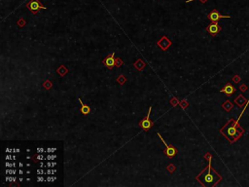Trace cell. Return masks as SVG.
Masks as SVG:
<instances>
[{
    "label": "cell",
    "mask_w": 249,
    "mask_h": 187,
    "mask_svg": "<svg viewBox=\"0 0 249 187\" xmlns=\"http://www.w3.org/2000/svg\"><path fill=\"white\" fill-rule=\"evenodd\" d=\"M191 1H195V0H188V1H186V2L187 3H189V2H191ZM206 1H207V0H201V3H205Z\"/></svg>",
    "instance_id": "9a60e30c"
},
{
    "label": "cell",
    "mask_w": 249,
    "mask_h": 187,
    "mask_svg": "<svg viewBox=\"0 0 249 187\" xmlns=\"http://www.w3.org/2000/svg\"><path fill=\"white\" fill-rule=\"evenodd\" d=\"M27 9L31 12L32 14H37L40 10H44V9H47L46 7L42 6L41 3H40L39 0H30L29 2L27 4Z\"/></svg>",
    "instance_id": "3957f363"
},
{
    "label": "cell",
    "mask_w": 249,
    "mask_h": 187,
    "mask_svg": "<svg viewBox=\"0 0 249 187\" xmlns=\"http://www.w3.org/2000/svg\"><path fill=\"white\" fill-rule=\"evenodd\" d=\"M205 158H207L209 163H208V167L207 169H205L203 172H201V174H199L197 176V179H200L201 178V180H200L201 182V184L205 186H213V185H216V184L221 180V176L217 174L214 170L211 169V155L207 154L205 155Z\"/></svg>",
    "instance_id": "6da1fadb"
},
{
    "label": "cell",
    "mask_w": 249,
    "mask_h": 187,
    "mask_svg": "<svg viewBox=\"0 0 249 187\" xmlns=\"http://www.w3.org/2000/svg\"><path fill=\"white\" fill-rule=\"evenodd\" d=\"M54 179H56V177H54H54H49V178H48V181H53Z\"/></svg>",
    "instance_id": "ffe728a7"
},
{
    "label": "cell",
    "mask_w": 249,
    "mask_h": 187,
    "mask_svg": "<svg viewBox=\"0 0 249 187\" xmlns=\"http://www.w3.org/2000/svg\"><path fill=\"white\" fill-rule=\"evenodd\" d=\"M37 151H38V153H43L44 149L43 148H37Z\"/></svg>",
    "instance_id": "e0dca14e"
},
{
    "label": "cell",
    "mask_w": 249,
    "mask_h": 187,
    "mask_svg": "<svg viewBox=\"0 0 249 187\" xmlns=\"http://www.w3.org/2000/svg\"><path fill=\"white\" fill-rule=\"evenodd\" d=\"M220 92H221V93L226 94V96H231L232 94H233L234 92H236V88H234V87L232 84L228 83V84H226L224 86V88L220 90Z\"/></svg>",
    "instance_id": "9c48e42d"
},
{
    "label": "cell",
    "mask_w": 249,
    "mask_h": 187,
    "mask_svg": "<svg viewBox=\"0 0 249 187\" xmlns=\"http://www.w3.org/2000/svg\"><path fill=\"white\" fill-rule=\"evenodd\" d=\"M208 20L211 21L212 23H218V21L220 20V19H224V18H231V16H223L221 15V14L219 13V11L218 10H212L211 12H210L209 14H208Z\"/></svg>",
    "instance_id": "8992f818"
},
{
    "label": "cell",
    "mask_w": 249,
    "mask_h": 187,
    "mask_svg": "<svg viewBox=\"0 0 249 187\" xmlns=\"http://www.w3.org/2000/svg\"><path fill=\"white\" fill-rule=\"evenodd\" d=\"M37 157H38V159H40V160H43V159H44L43 156H42V155H38Z\"/></svg>",
    "instance_id": "d6986e66"
},
{
    "label": "cell",
    "mask_w": 249,
    "mask_h": 187,
    "mask_svg": "<svg viewBox=\"0 0 249 187\" xmlns=\"http://www.w3.org/2000/svg\"><path fill=\"white\" fill-rule=\"evenodd\" d=\"M56 151V148H49L48 152H54Z\"/></svg>",
    "instance_id": "ac0fdd59"
},
{
    "label": "cell",
    "mask_w": 249,
    "mask_h": 187,
    "mask_svg": "<svg viewBox=\"0 0 249 187\" xmlns=\"http://www.w3.org/2000/svg\"><path fill=\"white\" fill-rule=\"evenodd\" d=\"M78 100H79V102L81 103V112H82V114H84V115L90 114V112H91V108H90V106L84 104V103L82 102V100L80 98L78 99Z\"/></svg>",
    "instance_id": "30bf717a"
},
{
    "label": "cell",
    "mask_w": 249,
    "mask_h": 187,
    "mask_svg": "<svg viewBox=\"0 0 249 187\" xmlns=\"http://www.w3.org/2000/svg\"><path fill=\"white\" fill-rule=\"evenodd\" d=\"M240 89L242 90V91H244V90H245V91H246V90H247V87H246L245 85H241V86H240Z\"/></svg>",
    "instance_id": "2e32d148"
},
{
    "label": "cell",
    "mask_w": 249,
    "mask_h": 187,
    "mask_svg": "<svg viewBox=\"0 0 249 187\" xmlns=\"http://www.w3.org/2000/svg\"><path fill=\"white\" fill-rule=\"evenodd\" d=\"M221 29H222L221 25L218 23H211L206 27V31L209 33L210 35H212V36H216L218 33L221 31Z\"/></svg>",
    "instance_id": "52a82bcc"
},
{
    "label": "cell",
    "mask_w": 249,
    "mask_h": 187,
    "mask_svg": "<svg viewBox=\"0 0 249 187\" xmlns=\"http://www.w3.org/2000/svg\"><path fill=\"white\" fill-rule=\"evenodd\" d=\"M223 108H224L226 111H230L232 108H233V104H232V102L230 100H227V101H225V103L223 104Z\"/></svg>",
    "instance_id": "7c38bea8"
},
{
    "label": "cell",
    "mask_w": 249,
    "mask_h": 187,
    "mask_svg": "<svg viewBox=\"0 0 249 187\" xmlns=\"http://www.w3.org/2000/svg\"><path fill=\"white\" fill-rule=\"evenodd\" d=\"M48 159H50V160L56 159V155H49V156H48Z\"/></svg>",
    "instance_id": "4fadbf2b"
},
{
    "label": "cell",
    "mask_w": 249,
    "mask_h": 187,
    "mask_svg": "<svg viewBox=\"0 0 249 187\" xmlns=\"http://www.w3.org/2000/svg\"><path fill=\"white\" fill-rule=\"evenodd\" d=\"M151 110H152V107L149 108L148 110V114H147V117L145 119L141 120L139 122V126H140L144 131H149L152 127H153V122L150 120V113H151Z\"/></svg>",
    "instance_id": "5b68a950"
},
{
    "label": "cell",
    "mask_w": 249,
    "mask_h": 187,
    "mask_svg": "<svg viewBox=\"0 0 249 187\" xmlns=\"http://www.w3.org/2000/svg\"><path fill=\"white\" fill-rule=\"evenodd\" d=\"M236 102V104H238V106H242L243 104H244V102H245V101H247V100H245V98H243V96L242 94H240V96H238V98H236V100H234Z\"/></svg>",
    "instance_id": "8fae6325"
},
{
    "label": "cell",
    "mask_w": 249,
    "mask_h": 187,
    "mask_svg": "<svg viewBox=\"0 0 249 187\" xmlns=\"http://www.w3.org/2000/svg\"><path fill=\"white\" fill-rule=\"evenodd\" d=\"M234 82H239V81H240V79H239L238 76H234Z\"/></svg>",
    "instance_id": "5bb4252c"
},
{
    "label": "cell",
    "mask_w": 249,
    "mask_h": 187,
    "mask_svg": "<svg viewBox=\"0 0 249 187\" xmlns=\"http://www.w3.org/2000/svg\"><path fill=\"white\" fill-rule=\"evenodd\" d=\"M240 116H241V114H240ZM240 116H239V118H240ZM239 118L238 119V121H234V119L230 120V121L224 126V128L221 129V131H220L223 136H226V138L230 140V142H232V143L238 140V139L240 138L243 134V130L241 129L238 125Z\"/></svg>",
    "instance_id": "7a4b0ae2"
},
{
    "label": "cell",
    "mask_w": 249,
    "mask_h": 187,
    "mask_svg": "<svg viewBox=\"0 0 249 187\" xmlns=\"http://www.w3.org/2000/svg\"><path fill=\"white\" fill-rule=\"evenodd\" d=\"M38 181H43V178L42 177H38Z\"/></svg>",
    "instance_id": "44dd1931"
},
{
    "label": "cell",
    "mask_w": 249,
    "mask_h": 187,
    "mask_svg": "<svg viewBox=\"0 0 249 187\" xmlns=\"http://www.w3.org/2000/svg\"><path fill=\"white\" fill-rule=\"evenodd\" d=\"M158 136L161 138V140L163 141V143L165 144V154L167 155L168 158H172V157H174V156L176 155V153H177V149L175 148V147H173V146H171V145H168V144H167V142H165V140H163V138H162V136H161V134H159V132H158Z\"/></svg>",
    "instance_id": "277c9868"
},
{
    "label": "cell",
    "mask_w": 249,
    "mask_h": 187,
    "mask_svg": "<svg viewBox=\"0 0 249 187\" xmlns=\"http://www.w3.org/2000/svg\"><path fill=\"white\" fill-rule=\"evenodd\" d=\"M114 55H115V53L109 54V55H107V57L102 61V63L105 65V67L108 68V69H112L114 66L116 65V61H115V59H114Z\"/></svg>",
    "instance_id": "ba28073f"
}]
</instances>
